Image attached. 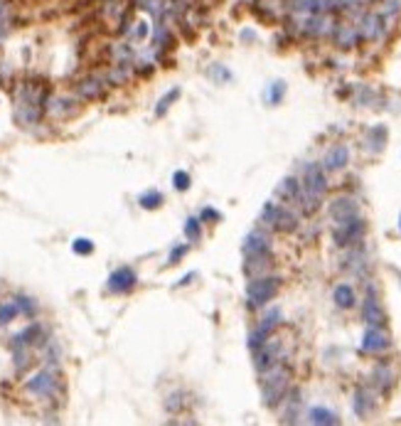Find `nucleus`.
Listing matches in <instances>:
<instances>
[{
    "instance_id": "obj_1",
    "label": "nucleus",
    "mask_w": 401,
    "mask_h": 426,
    "mask_svg": "<svg viewBox=\"0 0 401 426\" xmlns=\"http://www.w3.org/2000/svg\"><path fill=\"white\" fill-rule=\"evenodd\" d=\"M288 384H291V372L286 365L276 362L273 367L261 372V394L266 407H278L288 397Z\"/></svg>"
},
{
    "instance_id": "obj_2",
    "label": "nucleus",
    "mask_w": 401,
    "mask_h": 426,
    "mask_svg": "<svg viewBox=\"0 0 401 426\" xmlns=\"http://www.w3.org/2000/svg\"><path fill=\"white\" fill-rule=\"evenodd\" d=\"M278 291V279L276 276H256L251 279L246 286V298H249L251 308H261L268 300L276 296Z\"/></svg>"
},
{
    "instance_id": "obj_3",
    "label": "nucleus",
    "mask_w": 401,
    "mask_h": 426,
    "mask_svg": "<svg viewBox=\"0 0 401 426\" xmlns=\"http://www.w3.org/2000/svg\"><path fill=\"white\" fill-rule=\"evenodd\" d=\"M364 229H367V224H364V219L357 214V217H352V219L340 222V224L335 227V232H332V239H335L337 246H349V244H357L362 237H364Z\"/></svg>"
},
{
    "instance_id": "obj_4",
    "label": "nucleus",
    "mask_w": 401,
    "mask_h": 426,
    "mask_svg": "<svg viewBox=\"0 0 401 426\" xmlns=\"http://www.w3.org/2000/svg\"><path fill=\"white\" fill-rule=\"evenodd\" d=\"M303 192L313 195V197L322 199V195L328 192V175H325V168L320 163H308L303 172Z\"/></svg>"
},
{
    "instance_id": "obj_5",
    "label": "nucleus",
    "mask_w": 401,
    "mask_h": 426,
    "mask_svg": "<svg viewBox=\"0 0 401 426\" xmlns=\"http://www.w3.org/2000/svg\"><path fill=\"white\" fill-rule=\"evenodd\" d=\"M328 212H330L332 222H335V224H340V222H345V219L357 217V214H360V205H357V199H355V197L342 195V197L332 199L330 207H328Z\"/></svg>"
},
{
    "instance_id": "obj_6",
    "label": "nucleus",
    "mask_w": 401,
    "mask_h": 426,
    "mask_svg": "<svg viewBox=\"0 0 401 426\" xmlns=\"http://www.w3.org/2000/svg\"><path fill=\"white\" fill-rule=\"evenodd\" d=\"M278 357H281V342L268 338L261 347H256V350H254V367L259 369V372H263V369L273 367L276 362H281Z\"/></svg>"
},
{
    "instance_id": "obj_7",
    "label": "nucleus",
    "mask_w": 401,
    "mask_h": 426,
    "mask_svg": "<svg viewBox=\"0 0 401 426\" xmlns=\"http://www.w3.org/2000/svg\"><path fill=\"white\" fill-rule=\"evenodd\" d=\"M57 389V374L52 369H42L35 377L28 380V392L37 394V397H52Z\"/></svg>"
},
{
    "instance_id": "obj_8",
    "label": "nucleus",
    "mask_w": 401,
    "mask_h": 426,
    "mask_svg": "<svg viewBox=\"0 0 401 426\" xmlns=\"http://www.w3.org/2000/svg\"><path fill=\"white\" fill-rule=\"evenodd\" d=\"M357 30H360V37H364V40H379L387 32V22L382 20L379 13H364L360 15Z\"/></svg>"
},
{
    "instance_id": "obj_9",
    "label": "nucleus",
    "mask_w": 401,
    "mask_h": 426,
    "mask_svg": "<svg viewBox=\"0 0 401 426\" xmlns=\"http://www.w3.org/2000/svg\"><path fill=\"white\" fill-rule=\"evenodd\" d=\"M136 281H138L136 271L128 269V266H121V269H116L109 276V284L106 286H109L111 293H128V291H133Z\"/></svg>"
},
{
    "instance_id": "obj_10",
    "label": "nucleus",
    "mask_w": 401,
    "mask_h": 426,
    "mask_svg": "<svg viewBox=\"0 0 401 426\" xmlns=\"http://www.w3.org/2000/svg\"><path fill=\"white\" fill-rule=\"evenodd\" d=\"M389 345H391V340L384 333V328H367V333L362 338V350L364 353H384V350H389Z\"/></svg>"
},
{
    "instance_id": "obj_11",
    "label": "nucleus",
    "mask_w": 401,
    "mask_h": 426,
    "mask_svg": "<svg viewBox=\"0 0 401 426\" xmlns=\"http://www.w3.org/2000/svg\"><path fill=\"white\" fill-rule=\"evenodd\" d=\"M244 254L246 256H256V254H271V237L261 232V229H254L251 234H246V239L241 244Z\"/></svg>"
},
{
    "instance_id": "obj_12",
    "label": "nucleus",
    "mask_w": 401,
    "mask_h": 426,
    "mask_svg": "<svg viewBox=\"0 0 401 426\" xmlns=\"http://www.w3.org/2000/svg\"><path fill=\"white\" fill-rule=\"evenodd\" d=\"M362 318L367 320V325H374V328H384L387 325V315L382 311L379 300L374 298V293H369L364 298V306H362Z\"/></svg>"
},
{
    "instance_id": "obj_13",
    "label": "nucleus",
    "mask_w": 401,
    "mask_h": 426,
    "mask_svg": "<svg viewBox=\"0 0 401 426\" xmlns=\"http://www.w3.org/2000/svg\"><path fill=\"white\" fill-rule=\"evenodd\" d=\"M347 163H349V148L345 143H337V145H332L328 151V156L322 160V168L325 170H342Z\"/></svg>"
},
{
    "instance_id": "obj_14",
    "label": "nucleus",
    "mask_w": 401,
    "mask_h": 426,
    "mask_svg": "<svg viewBox=\"0 0 401 426\" xmlns=\"http://www.w3.org/2000/svg\"><path fill=\"white\" fill-rule=\"evenodd\" d=\"M332 35H335V42H337V47H342V49H349V47H355V44H357V40H360V30H357V25H349V22L335 25Z\"/></svg>"
},
{
    "instance_id": "obj_15",
    "label": "nucleus",
    "mask_w": 401,
    "mask_h": 426,
    "mask_svg": "<svg viewBox=\"0 0 401 426\" xmlns=\"http://www.w3.org/2000/svg\"><path fill=\"white\" fill-rule=\"evenodd\" d=\"M300 192H303V185H300V180H295V178H286V180H281L276 187L278 197L286 199V202H293V205H298Z\"/></svg>"
},
{
    "instance_id": "obj_16",
    "label": "nucleus",
    "mask_w": 401,
    "mask_h": 426,
    "mask_svg": "<svg viewBox=\"0 0 401 426\" xmlns=\"http://www.w3.org/2000/svg\"><path fill=\"white\" fill-rule=\"evenodd\" d=\"M271 229H276V232H295L298 229V214L291 212L288 207H278L276 217H273V224H271Z\"/></svg>"
},
{
    "instance_id": "obj_17",
    "label": "nucleus",
    "mask_w": 401,
    "mask_h": 426,
    "mask_svg": "<svg viewBox=\"0 0 401 426\" xmlns=\"http://www.w3.org/2000/svg\"><path fill=\"white\" fill-rule=\"evenodd\" d=\"M271 254H256V256H246V261H244V273L251 276V279H256V276H261L266 269H271Z\"/></svg>"
},
{
    "instance_id": "obj_18",
    "label": "nucleus",
    "mask_w": 401,
    "mask_h": 426,
    "mask_svg": "<svg viewBox=\"0 0 401 426\" xmlns=\"http://www.w3.org/2000/svg\"><path fill=\"white\" fill-rule=\"evenodd\" d=\"M372 380H374V387H377L379 392H389L391 384H394V372H391V367H389L387 362H382V365L374 367Z\"/></svg>"
},
{
    "instance_id": "obj_19",
    "label": "nucleus",
    "mask_w": 401,
    "mask_h": 426,
    "mask_svg": "<svg viewBox=\"0 0 401 426\" xmlns=\"http://www.w3.org/2000/svg\"><path fill=\"white\" fill-rule=\"evenodd\" d=\"M308 421L310 424H318V426H330V424H340V416L325 407H313L308 412Z\"/></svg>"
},
{
    "instance_id": "obj_20",
    "label": "nucleus",
    "mask_w": 401,
    "mask_h": 426,
    "mask_svg": "<svg viewBox=\"0 0 401 426\" xmlns=\"http://www.w3.org/2000/svg\"><path fill=\"white\" fill-rule=\"evenodd\" d=\"M372 407H374L372 392H369L367 387H360V389L355 392V414H357V416H367V414L372 412Z\"/></svg>"
},
{
    "instance_id": "obj_21",
    "label": "nucleus",
    "mask_w": 401,
    "mask_h": 426,
    "mask_svg": "<svg viewBox=\"0 0 401 426\" xmlns=\"http://www.w3.org/2000/svg\"><path fill=\"white\" fill-rule=\"evenodd\" d=\"M332 298L335 303L340 306V308H352L355 303H357V296H355V288L349 284H340L335 288V293H332Z\"/></svg>"
},
{
    "instance_id": "obj_22",
    "label": "nucleus",
    "mask_w": 401,
    "mask_h": 426,
    "mask_svg": "<svg viewBox=\"0 0 401 426\" xmlns=\"http://www.w3.org/2000/svg\"><path fill=\"white\" fill-rule=\"evenodd\" d=\"M384 143H387V128L384 126L369 128V133H367V148L374 151V153H379L384 148Z\"/></svg>"
},
{
    "instance_id": "obj_23",
    "label": "nucleus",
    "mask_w": 401,
    "mask_h": 426,
    "mask_svg": "<svg viewBox=\"0 0 401 426\" xmlns=\"http://www.w3.org/2000/svg\"><path fill=\"white\" fill-rule=\"evenodd\" d=\"M79 94H82L84 99H98L104 94L101 79H84L82 84H79Z\"/></svg>"
},
{
    "instance_id": "obj_24",
    "label": "nucleus",
    "mask_w": 401,
    "mask_h": 426,
    "mask_svg": "<svg viewBox=\"0 0 401 426\" xmlns=\"http://www.w3.org/2000/svg\"><path fill=\"white\" fill-rule=\"evenodd\" d=\"M399 13H401V0H384V5L379 8V15H382V20L387 22V28Z\"/></svg>"
},
{
    "instance_id": "obj_25",
    "label": "nucleus",
    "mask_w": 401,
    "mask_h": 426,
    "mask_svg": "<svg viewBox=\"0 0 401 426\" xmlns=\"http://www.w3.org/2000/svg\"><path fill=\"white\" fill-rule=\"evenodd\" d=\"M138 202L143 210H158V207L163 205V195H160L158 190H148V192H143L138 197Z\"/></svg>"
},
{
    "instance_id": "obj_26",
    "label": "nucleus",
    "mask_w": 401,
    "mask_h": 426,
    "mask_svg": "<svg viewBox=\"0 0 401 426\" xmlns=\"http://www.w3.org/2000/svg\"><path fill=\"white\" fill-rule=\"evenodd\" d=\"M288 5H291L293 13H300V15L318 13V0H291Z\"/></svg>"
},
{
    "instance_id": "obj_27",
    "label": "nucleus",
    "mask_w": 401,
    "mask_h": 426,
    "mask_svg": "<svg viewBox=\"0 0 401 426\" xmlns=\"http://www.w3.org/2000/svg\"><path fill=\"white\" fill-rule=\"evenodd\" d=\"M283 94H286V82H273V84L266 89V101H268L271 106H276V104H281Z\"/></svg>"
},
{
    "instance_id": "obj_28",
    "label": "nucleus",
    "mask_w": 401,
    "mask_h": 426,
    "mask_svg": "<svg viewBox=\"0 0 401 426\" xmlns=\"http://www.w3.org/2000/svg\"><path fill=\"white\" fill-rule=\"evenodd\" d=\"M17 315H20V308H17V303H15V300H10V303H3V306H0V325L13 323Z\"/></svg>"
},
{
    "instance_id": "obj_29",
    "label": "nucleus",
    "mask_w": 401,
    "mask_h": 426,
    "mask_svg": "<svg viewBox=\"0 0 401 426\" xmlns=\"http://www.w3.org/2000/svg\"><path fill=\"white\" fill-rule=\"evenodd\" d=\"M178 96H180V89H178V86H175L172 91H167L165 96L158 101V106H155V116H158V118H160V116H165V114H167V109L172 106V101L178 99Z\"/></svg>"
},
{
    "instance_id": "obj_30",
    "label": "nucleus",
    "mask_w": 401,
    "mask_h": 426,
    "mask_svg": "<svg viewBox=\"0 0 401 426\" xmlns=\"http://www.w3.org/2000/svg\"><path fill=\"white\" fill-rule=\"evenodd\" d=\"M185 237H187L190 242H197V239L202 237V224H199L197 217H190V219L185 222Z\"/></svg>"
},
{
    "instance_id": "obj_31",
    "label": "nucleus",
    "mask_w": 401,
    "mask_h": 426,
    "mask_svg": "<svg viewBox=\"0 0 401 426\" xmlns=\"http://www.w3.org/2000/svg\"><path fill=\"white\" fill-rule=\"evenodd\" d=\"M15 303H17L20 313H25V315H35V311H37V303H35L32 298H28V296H17Z\"/></svg>"
},
{
    "instance_id": "obj_32",
    "label": "nucleus",
    "mask_w": 401,
    "mask_h": 426,
    "mask_svg": "<svg viewBox=\"0 0 401 426\" xmlns=\"http://www.w3.org/2000/svg\"><path fill=\"white\" fill-rule=\"evenodd\" d=\"M71 249H74V254H91L94 252V242H89V239H84V237H79V239H74V244H71Z\"/></svg>"
},
{
    "instance_id": "obj_33",
    "label": "nucleus",
    "mask_w": 401,
    "mask_h": 426,
    "mask_svg": "<svg viewBox=\"0 0 401 426\" xmlns=\"http://www.w3.org/2000/svg\"><path fill=\"white\" fill-rule=\"evenodd\" d=\"M172 183H175V187H178L180 192H185V190L190 187V183H192V178H190L185 170H178L175 175H172Z\"/></svg>"
},
{
    "instance_id": "obj_34",
    "label": "nucleus",
    "mask_w": 401,
    "mask_h": 426,
    "mask_svg": "<svg viewBox=\"0 0 401 426\" xmlns=\"http://www.w3.org/2000/svg\"><path fill=\"white\" fill-rule=\"evenodd\" d=\"M165 407L170 409V412H178V409L182 407V394H170V397H167V404H165Z\"/></svg>"
},
{
    "instance_id": "obj_35",
    "label": "nucleus",
    "mask_w": 401,
    "mask_h": 426,
    "mask_svg": "<svg viewBox=\"0 0 401 426\" xmlns=\"http://www.w3.org/2000/svg\"><path fill=\"white\" fill-rule=\"evenodd\" d=\"M187 249H190V246H175V249L170 252V264H178L182 256L187 254Z\"/></svg>"
},
{
    "instance_id": "obj_36",
    "label": "nucleus",
    "mask_w": 401,
    "mask_h": 426,
    "mask_svg": "<svg viewBox=\"0 0 401 426\" xmlns=\"http://www.w3.org/2000/svg\"><path fill=\"white\" fill-rule=\"evenodd\" d=\"M202 219H221V214L217 210H212V207H205L202 210Z\"/></svg>"
},
{
    "instance_id": "obj_37",
    "label": "nucleus",
    "mask_w": 401,
    "mask_h": 426,
    "mask_svg": "<svg viewBox=\"0 0 401 426\" xmlns=\"http://www.w3.org/2000/svg\"><path fill=\"white\" fill-rule=\"evenodd\" d=\"M192 279H194V273H187V276H185V279H182V281H180V284H178V286H185V284H190Z\"/></svg>"
},
{
    "instance_id": "obj_38",
    "label": "nucleus",
    "mask_w": 401,
    "mask_h": 426,
    "mask_svg": "<svg viewBox=\"0 0 401 426\" xmlns=\"http://www.w3.org/2000/svg\"><path fill=\"white\" fill-rule=\"evenodd\" d=\"M399 232H401V217H399Z\"/></svg>"
}]
</instances>
